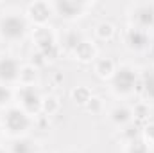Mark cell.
<instances>
[{"label":"cell","instance_id":"obj_1","mask_svg":"<svg viewBox=\"0 0 154 153\" xmlns=\"http://www.w3.org/2000/svg\"><path fill=\"white\" fill-rule=\"evenodd\" d=\"M0 126L4 130V135H9L11 139H18L29 135V132L34 126V119L29 114H25L20 106L13 105L5 108L4 114L0 115Z\"/></svg>","mask_w":154,"mask_h":153},{"label":"cell","instance_id":"obj_2","mask_svg":"<svg viewBox=\"0 0 154 153\" xmlns=\"http://www.w3.org/2000/svg\"><path fill=\"white\" fill-rule=\"evenodd\" d=\"M138 79H140V72L133 65L129 63L116 65L115 74L109 79V90L118 99H127L136 94Z\"/></svg>","mask_w":154,"mask_h":153},{"label":"cell","instance_id":"obj_3","mask_svg":"<svg viewBox=\"0 0 154 153\" xmlns=\"http://www.w3.org/2000/svg\"><path fill=\"white\" fill-rule=\"evenodd\" d=\"M31 31V24L25 15L9 11L0 16V40L5 43H20Z\"/></svg>","mask_w":154,"mask_h":153},{"label":"cell","instance_id":"obj_4","mask_svg":"<svg viewBox=\"0 0 154 153\" xmlns=\"http://www.w3.org/2000/svg\"><path fill=\"white\" fill-rule=\"evenodd\" d=\"M127 22L131 27L152 33L154 31V2H133L127 5Z\"/></svg>","mask_w":154,"mask_h":153},{"label":"cell","instance_id":"obj_5","mask_svg":"<svg viewBox=\"0 0 154 153\" xmlns=\"http://www.w3.org/2000/svg\"><path fill=\"white\" fill-rule=\"evenodd\" d=\"M41 101L43 94L38 86H16L14 88V105L20 106L25 114L36 119L41 114Z\"/></svg>","mask_w":154,"mask_h":153},{"label":"cell","instance_id":"obj_6","mask_svg":"<svg viewBox=\"0 0 154 153\" xmlns=\"http://www.w3.org/2000/svg\"><path fill=\"white\" fill-rule=\"evenodd\" d=\"M54 7V15L59 16L61 20L66 22H75L79 18H82L88 9L93 7V2H82V0H56L52 2Z\"/></svg>","mask_w":154,"mask_h":153},{"label":"cell","instance_id":"obj_7","mask_svg":"<svg viewBox=\"0 0 154 153\" xmlns=\"http://www.w3.org/2000/svg\"><path fill=\"white\" fill-rule=\"evenodd\" d=\"M152 36H154L152 33H147V31H142V29L127 25V29L122 34V41H124L127 50L142 54V52H149L151 43H152Z\"/></svg>","mask_w":154,"mask_h":153},{"label":"cell","instance_id":"obj_8","mask_svg":"<svg viewBox=\"0 0 154 153\" xmlns=\"http://www.w3.org/2000/svg\"><path fill=\"white\" fill-rule=\"evenodd\" d=\"M25 18L29 20L31 25L34 27H45L48 25L50 18L54 16V7L52 2H45V0H38V2H31L25 7Z\"/></svg>","mask_w":154,"mask_h":153},{"label":"cell","instance_id":"obj_9","mask_svg":"<svg viewBox=\"0 0 154 153\" xmlns=\"http://www.w3.org/2000/svg\"><path fill=\"white\" fill-rule=\"evenodd\" d=\"M22 61L11 54H0V85L16 86L20 81Z\"/></svg>","mask_w":154,"mask_h":153},{"label":"cell","instance_id":"obj_10","mask_svg":"<svg viewBox=\"0 0 154 153\" xmlns=\"http://www.w3.org/2000/svg\"><path fill=\"white\" fill-rule=\"evenodd\" d=\"M31 40H32L34 50H38V52H48V50L57 47V33L50 25L34 27L32 34H31Z\"/></svg>","mask_w":154,"mask_h":153},{"label":"cell","instance_id":"obj_11","mask_svg":"<svg viewBox=\"0 0 154 153\" xmlns=\"http://www.w3.org/2000/svg\"><path fill=\"white\" fill-rule=\"evenodd\" d=\"M84 34L79 29H65L63 33H57V45L61 49L63 54L72 56L75 52V49L84 41Z\"/></svg>","mask_w":154,"mask_h":153},{"label":"cell","instance_id":"obj_12","mask_svg":"<svg viewBox=\"0 0 154 153\" xmlns=\"http://www.w3.org/2000/svg\"><path fill=\"white\" fill-rule=\"evenodd\" d=\"M136 94L140 96V101L147 105L154 103V69H145L143 72H140Z\"/></svg>","mask_w":154,"mask_h":153},{"label":"cell","instance_id":"obj_13","mask_svg":"<svg viewBox=\"0 0 154 153\" xmlns=\"http://www.w3.org/2000/svg\"><path fill=\"white\" fill-rule=\"evenodd\" d=\"M108 119H109V122H111L115 128L120 130V128H124V126H127L129 122L134 121V119H133V108L127 106V105H124V103L115 105V106L109 108Z\"/></svg>","mask_w":154,"mask_h":153},{"label":"cell","instance_id":"obj_14","mask_svg":"<svg viewBox=\"0 0 154 153\" xmlns=\"http://www.w3.org/2000/svg\"><path fill=\"white\" fill-rule=\"evenodd\" d=\"M72 58H74L75 61H79V63H82V65H93L95 60L99 58V49H97L95 41L84 40V41L75 49V52L72 54Z\"/></svg>","mask_w":154,"mask_h":153},{"label":"cell","instance_id":"obj_15","mask_svg":"<svg viewBox=\"0 0 154 153\" xmlns=\"http://www.w3.org/2000/svg\"><path fill=\"white\" fill-rule=\"evenodd\" d=\"M116 70V63L115 60H111V58H97L95 60V63H93V72H95V76L99 77V79H102V81H109L113 74H115Z\"/></svg>","mask_w":154,"mask_h":153},{"label":"cell","instance_id":"obj_16","mask_svg":"<svg viewBox=\"0 0 154 153\" xmlns=\"http://www.w3.org/2000/svg\"><path fill=\"white\" fill-rule=\"evenodd\" d=\"M9 153H38V146H36V141L31 139L29 135L25 137H18V139H13L9 148Z\"/></svg>","mask_w":154,"mask_h":153},{"label":"cell","instance_id":"obj_17","mask_svg":"<svg viewBox=\"0 0 154 153\" xmlns=\"http://www.w3.org/2000/svg\"><path fill=\"white\" fill-rule=\"evenodd\" d=\"M39 81V69H36L31 63H23L20 70V81L18 86H38Z\"/></svg>","mask_w":154,"mask_h":153},{"label":"cell","instance_id":"obj_18","mask_svg":"<svg viewBox=\"0 0 154 153\" xmlns=\"http://www.w3.org/2000/svg\"><path fill=\"white\" fill-rule=\"evenodd\" d=\"M59 112H61V101H59V97L54 96V94L43 96V101H41V114L50 119V117L57 115Z\"/></svg>","mask_w":154,"mask_h":153},{"label":"cell","instance_id":"obj_19","mask_svg":"<svg viewBox=\"0 0 154 153\" xmlns=\"http://www.w3.org/2000/svg\"><path fill=\"white\" fill-rule=\"evenodd\" d=\"M116 33H118V29H116L115 24H111V22H99L97 25H95V38L99 40V41H111V40H115Z\"/></svg>","mask_w":154,"mask_h":153},{"label":"cell","instance_id":"obj_20","mask_svg":"<svg viewBox=\"0 0 154 153\" xmlns=\"http://www.w3.org/2000/svg\"><path fill=\"white\" fill-rule=\"evenodd\" d=\"M70 97H72V101L75 103L77 106L84 108V106L90 103V99L93 97V92H91L86 85H77V86H74V88H72Z\"/></svg>","mask_w":154,"mask_h":153},{"label":"cell","instance_id":"obj_21","mask_svg":"<svg viewBox=\"0 0 154 153\" xmlns=\"http://www.w3.org/2000/svg\"><path fill=\"white\" fill-rule=\"evenodd\" d=\"M120 139H122L125 144L142 139V124L136 122V121H133V122H129L127 126L120 128Z\"/></svg>","mask_w":154,"mask_h":153},{"label":"cell","instance_id":"obj_22","mask_svg":"<svg viewBox=\"0 0 154 153\" xmlns=\"http://www.w3.org/2000/svg\"><path fill=\"white\" fill-rule=\"evenodd\" d=\"M149 115H151V105H147V103H143V101L134 103V106H133V119H134L136 122L145 124L147 119H149Z\"/></svg>","mask_w":154,"mask_h":153},{"label":"cell","instance_id":"obj_23","mask_svg":"<svg viewBox=\"0 0 154 153\" xmlns=\"http://www.w3.org/2000/svg\"><path fill=\"white\" fill-rule=\"evenodd\" d=\"M14 105V86L0 85V110H5Z\"/></svg>","mask_w":154,"mask_h":153},{"label":"cell","instance_id":"obj_24","mask_svg":"<svg viewBox=\"0 0 154 153\" xmlns=\"http://www.w3.org/2000/svg\"><path fill=\"white\" fill-rule=\"evenodd\" d=\"M125 153H151V146L145 144L142 139H138V141L125 144Z\"/></svg>","mask_w":154,"mask_h":153},{"label":"cell","instance_id":"obj_25","mask_svg":"<svg viewBox=\"0 0 154 153\" xmlns=\"http://www.w3.org/2000/svg\"><path fill=\"white\" fill-rule=\"evenodd\" d=\"M142 141L149 146L154 144V121H147L142 124Z\"/></svg>","mask_w":154,"mask_h":153},{"label":"cell","instance_id":"obj_26","mask_svg":"<svg viewBox=\"0 0 154 153\" xmlns=\"http://www.w3.org/2000/svg\"><path fill=\"white\" fill-rule=\"evenodd\" d=\"M84 110L88 112V114H91V115H97V114H100L102 110H104V101L99 97V96H93L91 99H90V103L84 106Z\"/></svg>","mask_w":154,"mask_h":153},{"label":"cell","instance_id":"obj_27","mask_svg":"<svg viewBox=\"0 0 154 153\" xmlns=\"http://www.w3.org/2000/svg\"><path fill=\"white\" fill-rule=\"evenodd\" d=\"M0 153H9V151H7V150H5L4 146H0Z\"/></svg>","mask_w":154,"mask_h":153},{"label":"cell","instance_id":"obj_28","mask_svg":"<svg viewBox=\"0 0 154 153\" xmlns=\"http://www.w3.org/2000/svg\"><path fill=\"white\" fill-rule=\"evenodd\" d=\"M2 137H4V130H2V126H0V141H2Z\"/></svg>","mask_w":154,"mask_h":153},{"label":"cell","instance_id":"obj_29","mask_svg":"<svg viewBox=\"0 0 154 153\" xmlns=\"http://www.w3.org/2000/svg\"><path fill=\"white\" fill-rule=\"evenodd\" d=\"M66 153H77V151H66Z\"/></svg>","mask_w":154,"mask_h":153},{"label":"cell","instance_id":"obj_30","mask_svg":"<svg viewBox=\"0 0 154 153\" xmlns=\"http://www.w3.org/2000/svg\"><path fill=\"white\" fill-rule=\"evenodd\" d=\"M38 153H45V151H38Z\"/></svg>","mask_w":154,"mask_h":153}]
</instances>
